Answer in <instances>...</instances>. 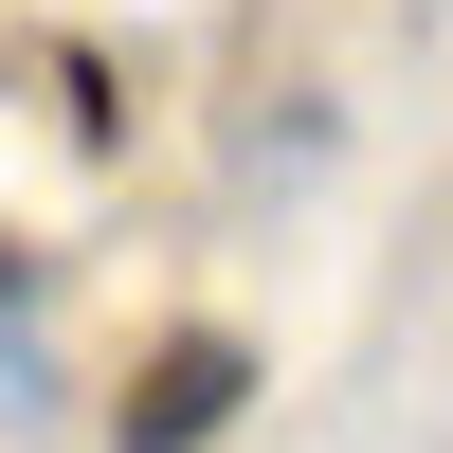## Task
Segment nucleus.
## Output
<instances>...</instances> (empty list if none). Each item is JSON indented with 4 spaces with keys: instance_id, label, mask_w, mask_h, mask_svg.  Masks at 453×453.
Returning <instances> with one entry per match:
<instances>
[{
    "instance_id": "1",
    "label": "nucleus",
    "mask_w": 453,
    "mask_h": 453,
    "mask_svg": "<svg viewBox=\"0 0 453 453\" xmlns=\"http://www.w3.org/2000/svg\"><path fill=\"white\" fill-rule=\"evenodd\" d=\"M254 399V345L236 326H164V345L127 363V399H109V453H218Z\"/></svg>"
}]
</instances>
